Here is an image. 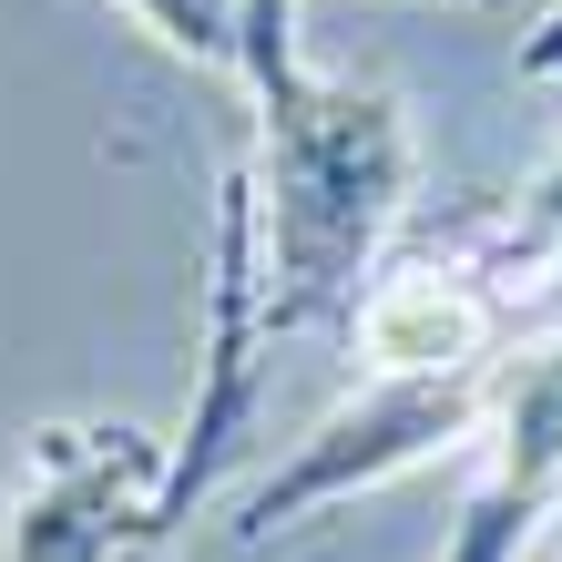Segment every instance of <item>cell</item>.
Instances as JSON below:
<instances>
[{"label":"cell","instance_id":"cell-7","mask_svg":"<svg viewBox=\"0 0 562 562\" xmlns=\"http://www.w3.org/2000/svg\"><path fill=\"white\" fill-rule=\"evenodd\" d=\"M481 11H521V0H481ZM532 11H542V0H532Z\"/></svg>","mask_w":562,"mask_h":562},{"label":"cell","instance_id":"cell-4","mask_svg":"<svg viewBox=\"0 0 562 562\" xmlns=\"http://www.w3.org/2000/svg\"><path fill=\"white\" fill-rule=\"evenodd\" d=\"M113 11H134V31H154L175 61H194V72H215V82L246 92V31H236V0H113Z\"/></svg>","mask_w":562,"mask_h":562},{"label":"cell","instance_id":"cell-6","mask_svg":"<svg viewBox=\"0 0 562 562\" xmlns=\"http://www.w3.org/2000/svg\"><path fill=\"white\" fill-rule=\"evenodd\" d=\"M521 72H532V82H562V0H542V11L521 21Z\"/></svg>","mask_w":562,"mask_h":562},{"label":"cell","instance_id":"cell-3","mask_svg":"<svg viewBox=\"0 0 562 562\" xmlns=\"http://www.w3.org/2000/svg\"><path fill=\"white\" fill-rule=\"evenodd\" d=\"M502 369H471V379H358V400L327 409L307 440L236 502V542H267V532H286V521L348 502V491H379V481H400V471H419V460H440V450H481L491 400H502Z\"/></svg>","mask_w":562,"mask_h":562},{"label":"cell","instance_id":"cell-2","mask_svg":"<svg viewBox=\"0 0 562 562\" xmlns=\"http://www.w3.org/2000/svg\"><path fill=\"white\" fill-rule=\"evenodd\" d=\"M184 512L194 491L175 471V440H144L123 419L42 429L0 512V562H154Z\"/></svg>","mask_w":562,"mask_h":562},{"label":"cell","instance_id":"cell-5","mask_svg":"<svg viewBox=\"0 0 562 562\" xmlns=\"http://www.w3.org/2000/svg\"><path fill=\"white\" fill-rule=\"evenodd\" d=\"M236 31H246V103L277 92L296 61H307L296 52V0H236Z\"/></svg>","mask_w":562,"mask_h":562},{"label":"cell","instance_id":"cell-1","mask_svg":"<svg viewBox=\"0 0 562 562\" xmlns=\"http://www.w3.org/2000/svg\"><path fill=\"white\" fill-rule=\"evenodd\" d=\"M256 134L267 154L246 164V184H256V256H267V327H327L369 296L419 205L409 103L389 82L296 61L277 92H256Z\"/></svg>","mask_w":562,"mask_h":562}]
</instances>
